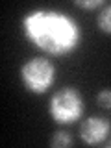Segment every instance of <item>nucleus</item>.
<instances>
[{
	"instance_id": "6",
	"label": "nucleus",
	"mask_w": 111,
	"mask_h": 148,
	"mask_svg": "<svg viewBox=\"0 0 111 148\" xmlns=\"http://www.w3.org/2000/svg\"><path fill=\"white\" fill-rule=\"evenodd\" d=\"M50 145L56 146V148H67V146L72 145V139L67 132H56L52 141H50Z\"/></svg>"
},
{
	"instance_id": "4",
	"label": "nucleus",
	"mask_w": 111,
	"mask_h": 148,
	"mask_svg": "<svg viewBox=\"0 0 111 148\" xmlns=\"http://www.w3.org/2000/svg\"><path fill=\"white\" fill-rule=\"evenodd\" d=\"M80 135L87 145H98L109 135V122L102 117H89L82 122Z\"/></svg>"
},
{
	"instance_id": "1",
	"label": "nucleus",
	"mask_w": 111,
	"mask_h": 148,
	"mask_svg": "<svg viewBox=\"0 0 111 148\" xmlns=\"http://www.w3.org/2000/svg\"><path fill=\"white\" fill-rule=\"evenodd\" d=\"M24 37L35 48L61 58L80 48L82 28L76 21L58 9H32L22 18Z\"/></svg>"
},
{
	"instance_id": "8",
	"label": "nucleus",
	"mask_w": 111,
	"mask_h": 148,
	"mask_svg": "<svg viewBox=\"0 0 111 148\" xmlns=\"http://www.w3.org/2000/svg\"><path fill=\"white\" fill-rule=\"evenodd\" d=\"M76 6L85 8V9H95V8H100V6H102V0H91V2H83V0H78Z\"/></svg>"
},
{
	"instance_id": "5",
	"label": "nucleus",
	"mask_w": 111,
	"mask_h": 148,
	"mask_svg": "<svg viewBox=\"0 0 111 148\" xmlns=\"http://www.w3.org/2000/svg\"><path fill=\"white\" fill-rule=\"evenodd\" d=\"M98 28L104 34L111 35V6H106L98 15Z\"/></svg>"
},
{
	"instance_id": "3",
	"label": "nucleus",
	"mask_w": 111,
	"mask_h": 148,
	"mask_svg": "<svg viewBox=\"0 0 111 148\" xmlns=\"http://www.w3.org/2000/svg\"><path fill=\"white\" fill-rule=\"evenodd\" d=\"M83 113V98L74 87L59 89L50 100V115L59 124L76 122Z\"/></svg>"
},
{
	"instance_id": "2",
	"label": "nucleus",
	"mask_w": 111,
	"mask_h": 148,
	"mask_svg": "<svg viewBox=\"0 0 111 148\" xmlns=\"http://www.w3.org/2000/svg\"><path fill=\"white\" fill-rule=\"evenodd\" d=\"M21 80L34 95H43L56 80V67L46 58H32L21 67Z\"/></svg>"
},
{
	"instance_id": "7",
	"label": "nucleus",
	"mask_w": 111,
	"mask_h": 148,
	"mask_svg": "<svg viewBox=\"0 0 111 148\" xmlns=\"http://www.w3.org/2000/svg\"><path fill=\"white\" fill-rule=\"evenodd\" d=\"M96 98L102 108H111V89H102Z\"/></svg>"
}]
</instances>
